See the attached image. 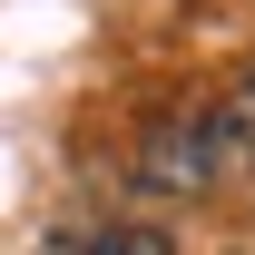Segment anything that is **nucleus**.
<instances>
[{
	"instance_id": "nucleus-3",
	"label": "nucleus",
	"mask_w": 255,
	"mask_h": 255,
	"mask_svg": "<svg viewBox=\"0 0 255 255\" xmlns=\"http://www.w3.org/2000/svg\"><path fill=\"white\" fill-rule=\"evenodd\" d=\"M226 118L246 128V147H255V59H246V69H236V108H226Z\"/></svg>"
},
{
	"instance_id": "nucleus-2",
	"label": "nucleus",
	"mask_w": 255,
	"mask_h": 255,
	"mask_svg": "<svg viewBox=\"0 0 255 255\" xmlns=\"http://www.w3.org/2000/svg\"><path fill=\"white\" fill-rule=\"evenodd\" d=\"M89 255H167V236L157 226H118V236H98Z\"/></svg>"
},
{
	"instance_id": "nucleus-1",
	"label": "nucleus",
	"mask_w": 255,
	"mask_h": 255,
	"mask_svg": "<svg viewBox=\"0 0 255 255\" xmlns=\"http://www.w3.org/2000/svg\"><path fill=\"white\" fill-rule=\"evenodd\" d=\"M236 157H255V147H246V128L226 118V108H157L147 137H137V187L196 196V187H216Z\"/></svg>"
}]
</instances>
